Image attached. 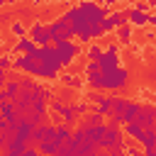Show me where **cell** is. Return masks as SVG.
<instances>
[{"instance_id":"1","label":"cell","mask_w":156,"mask_h":156,"mask_svg":"<svg viewBox=\"0 0 156 156\" xmlns=\"http://www.w3.org/2000/svg\"><path fill=\"white\" fill-rule=\"evenodd\" d=\"M39 66H41V78H49V80L58 78V73H61V68H63L61 61H58V56H56V49H54V46H41Z\"/></svg>"},{"instance_id":"2","label":"cell","mask_w":156,"mask_h":156,"mask_svg":"<svg viewBox=\"0 0 156 156\" xmlns=\"http://www.w3.org/2000/svg\"><path fill=\"white\" fill-rule=\"evenodd\" d=\"M49 34H51V44H58V41H73V29H71V22L61 15L56 17L54 22H49Z\"/></svg>"},{"instance_id":"3","label":"cell","mask_w":156,"mask_h":156,"mask_svg":"<svg viewBox=\"0 0 156 156\" xmlns=\"http://www.w3.org/2000/svg\"><path fill=\"white\" fill-rule=\"evenodd\" d=\"M102 85H105V90H110V93L124 90V88L129 85V71H127L124 66H119L115 73H107V76H102Z\"/></svg>"},{"instance_id":"4","label":"cell","mask_w":156,"mask_h":156,"mask_svg":"<svg viewBox=\"0 0 156 156\" xmlns=\"http://www.w3.org/2000/svg\"><path fill=\"white\" fill-rule=\"evenodd\" d=\"M56 49V56L61 61V66H71L78 56H80V44L76 41H58V44H51Z\"/></svg>"},{"instance_id":"5","label":"cell","mask_w":156,"mask_h":156,"mask_svg":"<svg viewBox=\"0 0 156 156\" xmlns=\"http://www.w3.org/2000/svg\"><path fill=\"white\" fill-rule=\"evenodd\" d=\"M98 66H100L102 76L115 73V71L119 68V44H110V46L105 49V56L98 61Z\"/></svg>"},{"instance_id":"6","label":"cell","mask_w":156,"mask_h":156,"mask_svg":"<svg viewBox=\"0 0 156 156\" xmlns=\"http://www.w3.org/2000/svg\"><path fill=\"white\" fill-rule=\"evenodd\" d=\"M122 144H124V132L119 127H115V124H107V132L100 139L98 151H112L115 146H122Z\"/></svg>"},{"instance_id":"7","label":"cell","mask_w":156,"mask_h":156,"mask_svg":"<svg viewBox=\"0 0 156 156\" xmlns=\"http://www.w3.org/2000/svg\"><path fill=\"white\" fill-rule=\"evenodd\" d=\"M12 68H17V71H24V73H29V76H39V78H41V66H39V61H37V58H32L29 54H24V56H15V58H12Z\"/></svg>"},{"instance_id":"8","label":"cell","mask_w":156,"mask_h":156,"mask_svg":"<svg viewBox=\"0 0 156 156\" xmlns=\"http://www.w3.org/2000/svg\"><path fill=\"white\" fill-rule=\"evenodd\" d=\"M29 39L41 49V46H51V34H49V24H41V22H34L29 27Z\"/></svg>"},{"instance_id":"9","label":"cell","mask_w":156,"mask_h":156,"mask_svg":"<svg viewBox=\"0 0 156 156\" xmlns=\"http://www.w3.org/2000/svg\"><path fill=\"white\" fill-rule=\"evenodd\" d=\"M85 83H88L95 93H102V90H105V85H102V71H100V66L93 63V61L85 63Z\"/></svg>"},{"instance_id":"10","label":"cell","mask_w":156,"mask_h":156,"mask_svg":"<svg viewBox=\"0 0 156 156\" xmlns=\"http://www.w3.org/2000/svg\"><path fill=\"white\" fill-rule=\"evenodd\" d=\"M127 107H129V100H127V98H117V95H115L112 112H110V124L119 127V124H122V119H124V112H127Z\"/></svg>"},{"instance_id":"11","label":"cell","mask_w":156,"mask_h":156,"mask_svg":"<svg viewBox=\"0 0 156 156\" xmlns=\"http://www.w3.org/2000/svg\"><path fill=\"white\" fill-rule=\"evenodd\" d=\"M78 127L85 132V139H88V141H93L95 146L100 144V139H102V136H105V132H107V124H85V122H80Z\"/></svg>"},{"instance_id":"12","label":"cell","mask_w":156,"mask_h":156,"mask_svg":"<svg viewBox=\"0 0 156 156\" xmlns=\"http://www.w3.org/2000/svg\"><path fill=\"white\" fill-rule=\"evenodd\" d=\"M112 102H115V95H105V93H100V100H98L95 105H90V112H98V115H102V117H110V112H112Z\"/></svg>"},{"instance_id":"13","label":"cell","mask_w":156,"mask_h":156,"mask_svg":"<svg viewBox=\"0 0 156 156\" xmlns=\"http://www.w3.org/2000/svg\"><path fill=\"white\" fill-rule=\"evenodd\" d=\"M136 124H141L144 129H151V127H156V122H154V105H139Z\"/></svg>"},{"instance_id":"14","label":"cell","mask_w":156,"mask_h":156,"mask_svg":"<svg viewBox=\"0 0 156 156\" xmlns=\"http://www.w3.org/2000/svg\"><path fill=\"white\" fill-rule=\"evenodd\" d=\"M29 146H32V144H27L24 139H20V136H15V139L10 141V146H7L5 151H2V156H22V154H24V151H27Z\"/></svg>"},{"instance_id":"15","label":"cell","mask_w":156,"mask_h":156,"mask_svg":"<svg viewBox=\"0 0 156 156\" xmlns=\"http://www.w3.org/2000/svg\"><path fill=\"white\" fill-rule=\"evenodd\" d=\"M34 129H37V127H34V124H32L29 119H20V124H17V132H15V134H17L20 139H24L27 144H32V136H34Z\"/></svg>"},{"instance_id":"16","label":"cell","mask_w":156,"mask_h":156,"mask_svg":"<svg viewBox=\"0 0 156 156\" xmlns=\"http://www.w3.org/2000/svg\"><path fill=\"white\" fill-rule=\"evenodd\" d=\"M127 22H129L132 27H146V24H149V15L129 7V10H127Z\"/></svg>"},{"instance_id":"17","label":"cell","mask_w":156,"mask_h":156,"mask_svg":"<svg viewBox=\"0 0 156 156\" xmlns=\"http://www.w3.org/2000/svg\"><path fill=\"white\" fill-rule=\"evenodd\" d=\"M34 49H37V44H34L29 37L17 39V41H15V46H12V51H15L17 56H24V54H29V51H34Z\"/></svg>"},{"instance_id":"18","label":"cell","mask_w":156,"mask_h":156,"mask_svg":"<svg viewBox=\"0 0 156 156\" xmlns=\"http://www.w3.org/2000/svg\"><path fill=\"white\" fill-rule=\"evenodd\" d=\"M2 90H5L7 102H12V100H17V95H20V90H22V85H20V80H17V78H10V80H7V85H5Z\"/></svg>"},{"instance_id":"19","label":"cell","mask_w":156,"mask_h":156,"mask_svg":"<svg viewBox=\"0 0 156 156\" xmlns=\"http://www.w3.org/2000/svg\"><path fill=\"white\" fill-rule=\"evenodd\" d=\"M144 127L141 124H136V122H132V124H124V134L129 136V139H134V141H141L144 139Z\"/></svg>"},{"instance_id":"20","label":"cell","mask_w":156,"mask_h":156,"mask_svg":"<svg viewBox=\"0 0 156 156\" xmlns=\"http://www.w3.org/2000/svg\"><path fill=\"white\" fill-rule=\"evenodd\" d=\"M71 136H73V129L68 124H58L56 127V141H58V146H66L71 141Z\"/></svg>"},{"instance_id":"21","label":"cell","mask_w":156,"mask_h":156,"mask_svg":"<svg viewBox=\"0 0 156 156\" xmlns=\"http://www.w3.org/2000/svg\"><path fill=\"white\" fill-rule=\"evenodd\" d=\"M37 149H39V154H41V156H56L61 146H58V141H56V139H49V141H41Z\"/></svg>"},{"instance_id":"22","label":"cell","mask_w":156,"mask_h":156,"mask_svg":"<svg viewBox=\"0 0 156 156\" xmlns=\"http://www.w3.org/2000/svg\"><path fill=\"white\" fill-rule=\"evenodd\" d=\"M139 144L144 146V151H151V149L156 146V127H151V129H146V132H144V139H141Z\"/></svg>"},{"instance_id":"23","label":"cell","mask_w":156,"mask_h":156,"mask_svg":"<svg viewBox=\"0 0 156 156\" xmlns=\"http://www.w3.org/2000/svg\"><path fill=\"white\" fill-rule=\"evenodd\" d=\"M110 20H112L115 29L124 27V24H127V10H112V12H110Z\"/></svg>"},{"instance_id":"24","label":"cell","mask_w":156,"mask_h":156,"mask_svg":"<svg viewBox=\"0 0 156 156\" xmlns=\"http://www.w3.org/2000/svg\"><path fill=\"white\" fill-rule=\"evenodd\" d=\"M136 115H139V102H132V100H129V107H127V112H124L122 124H132V122H136Z\"/></svg>"},{"instance_id":"25","label":"cell","mask_w":156,"mask_h":156,"mask_svg":"<svg viewBox=\"0 0 156 156\" xmlns=\"http://www.w3.org/2000/svg\"><path fill=\"white\" fill-rule=\"evenodd\" d=\"M15 136H17V134H15V129H10V127L0 132V156H2V151H5L7 146H10V141H12Z\"/></svg>"},{"instance_id":"26","label":"cell","mask_w":156,"mask_h":156,"mask_svg":"<svg viewBox=\"0 0 156 156\" xmlns=\"http://www.w3.org/2000/svg\"><path fill=\"white\" fill-rule=\"evenodd\" d=\"M132 29H134L132 24H124V27H119V29H117V39H119V44H122V46H127V44L132 41Z\"/></svg>"},{"instance_id":"27","label":"cell","mask_w":156,"mask_h":156,"mask_svg":"<svg viewBox=\"0 0 156 156\" xmlns=\"http://www.w3.org/2000/svg\"><path fill=\"white\" fill-rule=\"evenodd\" d=\"M102 56H105V49H102L100 44H90V46H88V58H90L93 63H98Z\"/></svg>"},{"instance_id":"28","label":"cell","mask_w":156,"mask_h":156,"mask_svg":"<svg viewBox=\"0 0 156 156\" xmlns=\"http://www.w3.org/2000/svg\"><path fill=\"white\" fill-rule=\"evenodd\" d=\"M61 78V83L66 85V88H80L83 85V80L78 78V76H71V73H66V76H58Z\"/></svg>"},{"instance_id":"29","label":"cell","mask_w":156,"mask_h":156,"mask_svg":"<svg viewBox=\"0 0 156 156\" xmlns=\"http://www.w3.org/2000/svg\"><path fill=\"white\" fill-rule=\"evenodd\" d=\"M12 34H15V37H20V39L29 37V34H27V27H24L22 22H12Z\"/></svg>"},{"instance_id":"30","label":"cell","mask_w":156,"mask_h":156,"mask_svg":"<svg viewBox=\"0 0 156 156\" xmlns=\"http://www.w3.org/2000/svg\"><path fill=\"white\" fill-rule=\"evenodd\" d=\"M73 110H76V115H88V112H90V102H88V100L73 102Z\"/></svg>"},{"instance_id":"31","label":"cell","mask_w":156,"mask_h":156,"mask_svg":"<svg viewBox=\"0 0 156 156\" xmlns=\"http://www.w3.org/2000/svg\"><path fill=\"white\" fill-rule=\"evenodd\" d=\"M85 124H105V117L98 112H88L85 115Z\"/></svg>"},{"instance_id":"32","label":"cell","mask_w":156,"mask_h":156,"mask_svg":"<svg viewBox=\"0 0 156 156\" xmlns=\"http://www.w3.org/2000/svg\"><path fill=\"white\" fill-rule=\"evenodd\" d=\"M71 100H73V90H71V88H63V90H61V98H58V102H61V105H73Z\"/></svg>"},{"instance_id":"33","label":"cell","mask_w":156,"mask_h":156,"mask_svg":"<svg viewBox=\"0 0 156 156\" xmlns=\"http://www.w3.org/2000/svg\"><path fill=\"white\" fill-rule=\"evenodd\" d=\"M100 27H102V32H105V34H107V32H112V29H115V24H112V20H110V17H105V20H102V22H100Z\"/></svg>"},{"instance_id":"34","label":"cell","mask_w":156,"mask_h":156,"mask_svg":"<svg viewBox=\"0 0 156 156\" xmlns=\"http://www.w3.org/2000/svg\"><path fill=\"white\" fill-rule=\"evenodd\" d=\"M5 85H7V71H2V68H0V90H2Z\"/></svg>"},{"instance_id":"35","label":"cell","mask_w":156,"mask_h":156,"mask_svg":"<svg viewBox=\"0 0 156 156\" xmlns=\"http://www.w3.org/2000/svg\"><path fill=\"white\" fill-rule=\"evenodd\" d=\"M22 156H41V154H39V149H37V146H29V149H27Z\"/></svg>"},{"instance_id":"36","label":"cell","mask_w":156,"mask_h":156,"mask_svg":"<svg viewBox=\"0 0 156 156\" xmlns=\"http://www.w3.org/2000/svg\"><path fill=\"white\" fill-rule=\"evenodd\" d=\"M149 24H151V27H156V12H151V15H149Z\"/></svg>"},{"instance_id":"37","label":"cell","mask_w":156,"mask_h":156,"mask_svg":"<svg viewBox=\"0 0 156 156\" xmlns=\"http://www.w3.org/2000/svg\"><path fill=\"white\" fill-rule=\"evenodd\" d=\"M2 102H7V98H5V90H0V105Z\"/></svg>"},{"instance_id":"38","label":"cell","mask_w":156,"mask_h":156,"mask_svg":"<svg viewBox=\"0 0 156 156\" xmlns=\"http://www.w3.org/2000/svg\"><path fill=\"white\" fill-rule=\"evenodd\" d=\"M154 122H156V105H154Z\"/></svg>"}]
</instances>
